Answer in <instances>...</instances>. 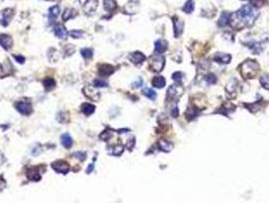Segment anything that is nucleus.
<instances>
[{
	"label": "nucleus",
	"instance_id": "45",
	"mask_svg": "<svg viewBox=\"0 0 269 203\" xmlns=\"http://www.w3.org/2000/svg\"><path fill=\"white\" fill-rule=\"evenodd\" d=\"M93 170H94V165H93V164H91V165L89 166L88 168H87V170H86V173H87V174H90V173H92V171H93Z\"/></svg>",
	"mask_w": 269,
	"mask_h": 203
},
{
	"label": "nucleus",
	"instance_id": "42",
	"mask_svg": "<svg viewBox=\"0 0 269 203\" xmlns=\"http://www.w3.org/2000/svg\"><path fill=\"white\" fill-rule=\"evenodd\" d=\"M5 188H6V181L4 180L3 177L0 176V191H2Z\"/></svg>",
	"mask_w": 269,
	"mask_h": 203
},
{
	"label": "nucleus",
	"instance_id": "17",
	"mask_svg": "<svg viewBox=\"0 0 269 203\" xmlns=\"http://www.w3.org/2000/svg\"><path fill=\"white\" fill-rule=\"evenodd\" d=\"M173 24H174V35H175V37H176V38H178V37L182 34V31H183V22H181V20H179L177 17H174Z\"/></svg>",
	"mask_w": 269,
	"mask_h": 203
},
{
	"label": "nucleus",
	"instance_id": "38",
	"mask_svg": "<svg viewBox=\"0 0 269 203\" xmlns=\"http://www.w3.org/2000/svg\"><path fill=\"white\" fill-rule=\"evenodd\" d=\"M187 117L189 118V120L193 119V118L196 117V110L195 109H189L188 111H187ZM187 118V119H188Z\"/></svg>",
	"mask_w": 269,
	"mask_h": 203
},
{
	"label": "nucleus",
	"instance_id": "33",
	"mask_svg": "<svg viewBox=\"0 0 269 203\" xmlns=\"http://www.w3.org/2000/svg\"><path fill=\"white\" fill-rule=\"evenodd\" d=\"M93 84H94L95 87H107V82L103 79L97 78L93 81Z\"/></svg>",
	"mask_w": 269,
	"mask_h": 203
},
{
	"label": "nucleus",
	"instance_id": "15",
	"mask_svg": "<svg viewBox=\"0 0 269 203\" xmlns=\"http://www.w3.org/2000/svg\"><path fill=\"white\" fill-rule=\"evenodd\" d=\"M130 59L134 64H141L146 60V56L141 52H134L132 55H130Z\"/></svg>",
	"mask_w": 269,
	"mask_h": 203
},
{
	"label": "nucleus",
	"instance_id": "20",
	"mask_svg": "<svg viewBox=\"0 0 269 203\" xmlns=\"http://www.w3.org/2000/svg\"><path fill=\"white\" fill-rule=\"evenodd\" d=\"M54 32H55V35L60 39H65L68 35L66 28H65L63 26H61V24H58V26L55 27Z\"/></svg>",
	"mask_w": 269,
	"mask_h": 203
},
{
	"label": "nucleus",
	"instance_id": "3",
	"mask_svg": "<svg viewBox=\"0 0 269 203\" xmlns=\"http://www.w3.org/2000/svg\"><path fill=\"white\" fill-rule=\"evenodd\" d=\"M164 65H165V58L163 56H161V54L157 53V54L151 56V58H150V68L152 69L153 71H156V72L162 71Z\"/></svg>",
	"mask_w": 269,
	"mask_h": 203
},
{
	"label": "nucleus",
	"instance_id": "2",
	"mask_svg": "<svg viewBox=\"0 0 269 203\" xmlns=\"http://www.w3.org/2000/svg\"><path fill=\"white\" fill-rule=\"evenodd\" d=\"M239 69L244 78H253L259 71V64L255 60H247Z\"/></svg>",
	"mask_w": 269,
	"mask_h": 203
},
{
	"label": "nucleus",
	"instance_id": "28",
	"mask_svg": "<svg viewBox=\"0 0 269 203\" xmlns=\"http://www.w3.org/2000/svg\"><path fill=\"white\" fill-rule=\"evenodd\" d=\"M124 151V146L120 144H116V146H113L111 150H109V153L112 154V156H120Z\"/></svg>",
	"mask_w": 269,
	"mask_h": 203
},
{
	"label": "nucleus",
	"instance_id": "27",
	"mask_svg": "<svg viewBox=\"0 0 269 203\" xmlns=\"http://www.w3.org/2000/svg\"><path fill=\"white\" fill-rule=\"evenodd\" d=\"M75 16H76V11L74 9H72V8H67L63 14V20L64 22H67L68 19L75 17Z\"/></svg>",
	"mask_w": 269,
	"mask_h": 203
},
{
	"label": "nucleus",
	"instance_id": "47",
	"mask_svg": "<svg viewBox=\"0 0 269 203\" xmlns=\"http://www.w3.org/2000/svg\"><path fill=\"white\" fill-rule=\"evenodd\" d=\"M0 1H3V0H0Z\"/></svg>",
	"mask_w": 269,
	"mask_h": 203
},
{
	"label": "nucleus",
	"instance_id": "46",
	"mask_svg": "<svg viewBox=\"0 0 269 203\" xmlns=\"http://www.w3.org/2000/svg\"><path fill=\"white\" fill-rule=\"evenodd\" d=\"M0 69H1V65H0Z\"/></svg>",
	"mask_w": 269,
	"mask_h": 203
},
{
	"label": "nucleus",
	"instance_id": "37",
	"mask_svg": "<svg viewBox=\"0 0 269 203\" xmlns=\"http://www.w3.org/2000/svg\"><path fill=\"white\" fill-rule=\"evenodd\" d=\"M182 76H183V74L181 72H179V71H177V72H174L173 74H172V78H173V80H175V81H177V82H179V81H181L182 80Z\"/></svg>",
	"mask_w": 269,
	"mask_h": 203
},
{
	"label": "nucleus",
	"instance_id": "8",
	"mask_svg": "<svg viewBox=\"0 0 269 203\" xmlns=\"http://www.w3.org/2000/svg\"><path fill=\"white\" fill-rule=\"evenodd\" d=\"M97 6H98V0H86L83 6V10L85 13H92L96 10Z\"/></svg>",
	"mask_w": 269,
	"mask_h": 203
},
{
	"label": "nucleus",
	"instance_id": "25",
	"mask_svg": "<svg viewBox=\"0 0 269 203\" xmlns=\"http://www.w3.org/2000/svg\"><path fill=\"white\" fill-rule=\"evenodd\" d=\"M43 83H44L45 88H46L47 91H51V89H53V88L56 87V81H55V79L51 78V77H48V78L45 79V80L43 81Z\"/></svg>",
	"mask_w": 269,
	"mask_h": 203
},
{
	"label": "nucleus",
	"instance_id": "10",
	"mask_svg": "<svg viewBox=\"0 0 269 203\" xmlns=\"http://www.w3.org/2000/svg\"><path fill=\"white\" fill-rule=\"evenodd\" d=\"M27 178L30 179L31 181H35L38 182L40 180V173L39 171V168H30L26 172Z\"/></svg>",
	"mask_w": 269,
	"mask_h": 203
},
{
	"label": "nucleus",
	"instance_id": "41",
	"mask_svg": "<svg viewBox=\"0 0 269 203\" xmlns=\"http://www.w3.org/2000/svg\"><path fill=\"white\" fill-rule=\"evenodd\" d=\"M132 85H133V87H134V88L142 87V85H143V79H142V77H139V78H138L136 81H134V82Z\"/></svg>",
	"mask_w": 269,
	"mask_h": 203
},
{
	"label": "nucleus",
	"instance_id": "19",
	"mask_svg": "<svg viewBox=\"0 0 269 203\" xmlns=\"http://www.w3.org/2000/svg\"><path fill=\"white\" fill-rule=\"evenodd\" d=\"M230 18H231V14L229 12L224 11L223 13L219 16V27H226L230 23Z\"/></svg>",
	"mask_w": 269,
	"mask_h": 203
},
{
	"label": "nucleus",
	"instance_id": "43",
	"mask_svg": "<svg viewBox=\"0 0 269 203\" xmlns=\"http://www.w3.org/2000/svg\"><path fill=\"white\" fill-rule=\"evenodd\" d=\"M13 58L17 61L18 63H20V64H22V63H24V57H22V56H20V55H13Z\"/></svg>",
	"mask_w": 269,
	"mask_h": 203
},
{
	"label": "nucleus",
	"instance_id": "9",
	"mask_svg": "<svg viewBox=\"0 0 269 203\" xmlns=\"http://www.w3.org/2000/svg\"><path fill=\"white\" fill-rule=\"evenodd\" d=\"M0 45L5 50H9L13 45V40L8 35H0Z\"/></svg>",
	"mask_w": 269,
	"mask_h": 203
},
{
	"label": "nucleus",
	"instance_id": "24",
	"mask_svg": "<svg viewBox=\"0 0 269 203\" xmlns=\"http://www.w3.org/2000/svg\"><path fill=\"white\" fill-rule=\"evenodd\" d=\"M116 2L115 0H104L103 1V7L108 11H113L116 9Z\"/></svg>",
	"mask_w": 269,
	"mask_h": 203
},
{
	"label": "nucleus",
	"instance_id": "4",
	"mask_svg": "<svg viewBox=\"0 0 269 203\" xmlns=\"http://www.w3.org/2000/svg\"><path fill=\"white\" fill-rule=\"evenodd\" d=\"M15 108L17 109V111L19 113L23 114V115H30L32 112V107L30 102H26V101L17 102V103L15 104Z\"/></svg>",
	"mask_w": 269,
	"mask_h": 203
},
{
	"label": "nucleus",
	"instance_id": "34",
	"mask_svg": "<svg viewBox=\"0 0 269 203\" xmlns=\"http://www.w3.org/2000/svg\"><path fill=\"white\" fill-rule=\"evenodd\" d=\"M111 133H112V131H111V129H106L104 132L101 133L100 138H101V139H102V140H108L109 138L111 137Z\"/></svg>",
	"mask_w": 269,
	"mask_h": 203
},
{
	"label": "nucleus",
	"instance_id": "12",
	"mask_svg": "<svg viewBox=\"0 0 269 203\" xmlns=\"http://www.w3.org/2000/svg\"><path fill=\"white\" fill-rule=\"evenodd\" d=\"M167 47H168V44H167L165 40L160 39V40H157L156 42H155V51L159 53V54L164 53L167 50Z\"/></svg>",
	"mask_w": 269,
	"mask_h": 203
},
{
	"label": "nucleus",
	"instance_id": "30",
	"mask_svg": "<svg viewBox=\"0 0 269 203\" xmlns=\"http://www.w3.org/2000/svg\"><path fill=\"white\" fill-rule=\"evenodd\" d=\"M194 9V1L193 0H188L186 2V4L183 7V10H184L186 13H191Z\"/></svg>",
	"mask_w": 269,
	"mask_h": 203
},
{
	"label": "nucleus",
	"instance_id": "6",
	"mask_svg": "<svg viewBox=\"0 0 269 203\" xmlns=\"http://www.w3.org/2000/svg\"><path fill=\"white\" fill-rule=\"evenodd\" d=\"M182 92H183V87H180V85L174 84V85H171V87L168 88V91H167V96L172 100H177L178 97L182 95Z\"/></svg>",
	"mask_w": 269,
	"mask_h": 203
},
{
	"label": "nucleus",
	"instance_id": "13",
	"mask_svg": "<svg viewBox=\"0 0 269 203\" xmlns=\"http://www.w3.org/2000/svg\"><path fill=\"white\" fill-rule=\"evenodd\" d=\"M138 8H139V4L137 1H130L127 5L125 6L124 8V11L125 13H128V14H134L136 13V12L138 11Z\"/></svg>",
	"mask_w": 269,
	"mask_h": 203
},
{
	"label": "nucleus",
	"instance_id": "31",
	"mask_svg": "<svg viewBox=\"0 0 269 203\" xmlns=\"http://www.w3.org/2000/svg\"><path fill=\"white\" fill-rule=\"evenodd\" d=\"M81 55L83 56L84 59H91L92 58V50L91 49H88V48H84L81 50Z\"/></svg>",
	"mask_w": 269,
	"mask_h": 203
},
{
	"label": "nucleus",
	"instance_id": "29",
	"mask_svg": "<svg viewBox=\"0 0 269 203\" xmlns=\"http://www.w3.org/2000/svg\"><path fill=\"white\" fill-rule=\"evenodd\" d=\"M143 93H144V96H146L147 97H149L151 100H155L157 97L156 92H155L152 88H149V87H146L143 89Z\"/></svg>",
	"mask_w": 269,
	"mask_h": 203
},
{
	"label": "nucleus",
	"instance_id": "11",
	"mask_svg": "<svg viewBox=\"0 0 269 203\" xmlns=\"http://www.w3.org/2000/svg\"><path fill=\"white\" fill-rule=\"evenodd\" d=\"M83 92L85 93V96L88 97L89 99L92 100V101H97L99 99V92L95 91L93 87H86L83 88Z\"/></svg>",
	"mask_w": 269,
	"mask_h": 203
},
{
	"label": "nucleus",
	"instance_id": "40",
	"mask_svg": "<svg viewBox=\"0 0 269 203\" xmlns=\"http://www.w3.org/2000/svg\"><path fill=\"white\" fill-rule=\"evenodd\" d=\"M261 83L264 88L269 89V77L268 76H263L261 78Z\"/></svg>",
	"mask_w": 269,
	"mask_h": 203
},
{
	"label": "nucleus",
	"instance_id": "36",
	"mask_svg": "<svg viewBox=\"0 0 269 203\" xmlns=\"http://www.w3.org/2000/svg\"><path fill=\"white\" fill-rule=\"evenodd\" d=\"M70 36L74 39H79V38H83L84 32L82 31H72L70 32Z\"/></svg>",
	"mask_w": 269,
	"mask_h": 203
},
{
	"label": "nucleus",
	"instance_id": "32",
	"mask_svg": "<svg viewBox=\"0 0 269 203\" xmlns=\"http://www.w3.org/2000/svg\"><path fill=\"white\" fill-rule=\"evenodd\" d=\"M237 84H238V81L236 80L235 78H233L231 80L230 84H228V87H227V91L229 92H234L237 88Z\"/></svg>",
	"mask_w": 269,
	"mask_h": 203
},
{
	"label": "nucleus",
	"instance_id": "35",
	"mask_svg": "<svg viewBox=\"0 0 269 203\" xmlns=\"http://www.w3.org/2000/svg\"><path fill=\"white\" fill-rule=\"evenodd\" d=\"M205 81L209 84H214L217 82V77H215V75L213 74V73H210V74L205 76Z\"/></svg>",
	"mask_w": 269,
	"mask_h": 203
},
{
	"label": "nucleus",
	"instance_id": "16",
	"mask_svg": "<svg viewBox=\"0 0 269 203\" xmlns=\"http://www.w3.org/2000/svg\"><path fill=\"white\" fill-rule=\"evenodd\" d=\"M214 60L215 62L219 63H223V64H227L231 61V56L225 54V53H218L214 56Z\"/></svg>",
	"mask_w": 269,
	"mask_h": 203
},
{
	"label": "nucleus",
	"instance_id": "39",
	"mask_svg": "<svg viewBox=\"0 0 269 203\" xmlns=\"http://www.w3.org/2000/svg\"><path fill=\"white\" fill-rule=\"evenodd\" d=\"M73 156H75L76 158H78V160L84 161L85 158H86V153L82 152V151H78V152H75L74 154H73Z\"/></svg>",
	"mask_w": 269,
	"mask_h": 203
},
{
	"label": "nucleus",
	"instance_id": "23",
	"mask_svg": "<svg viewBox=\"0 0 269 203\" xmlns=\"http://www.w3.org/2000/svg\"><path fill=\"white\" fill-rule=\"evenodd\" d=\"M152 83H153V85H154L155 87L162 88V87L165 85L166 80H165V78H164L163 76H156V77H155V78L153 79Z\"/></svg>",
	"mask_w": 269,
	"mask_h": 203
},
{
	"label": "nucleus",
	"instance_id": "5",
	"mask_svg": "<svg viewBox=\"0 0 269 203\" xmlns=\"http://www.w3.org/2000/svg\"><path fill=\"white\" fill-rule=\"evenodd\" d=\"M53 170H55L57 173L60 174H67L70 170V166L65 161H56L52 164Z\"/></svg>",
	"mask_w": 269,
	"mask_h": 203
},
{
	"label": "nucleus",
	"instance_id": "18",
	"mask_svg": "<svg viewBox=\"0 0 269 203\" xmlns=\"http://www.w3.org/2000/svg\"><path fill=\"white\" fill-rule=\"evenodd\" d=\"M95 111V106L92 104H83L81 106V112H82L84 115L86 116H90L91 114H93Z\"/></svg>",
	"mask_w": 269,
	"mask_h": 203
},
{
	"label": "nucleus",
	"instance_id": "7",
	"mask_svg": "<svg viewBox=\"0 0 269 203\" xmlns=\"http://www.w3.org/2000/svg\"><path fill=\"white\" fill-rule=\"evenodd\" d=\"M13 9L12 8H6L2 11V16H1V19H0V22L3 27H7L9 24L10 19L12 18L13 16Z\"/></svg>",
	"mask_w": 269,
	"mask_h": 203
},
{
	"label": "nucleus",
	"instance_id": "14",
	"mask_svg": "<svg viewBox=\"0 0 269 203\" xmlns=\"http://www.w3.org/2000/svg\"><path fill=\"white\" fill-rule=\"evenodd\" d=\"M115 72V67L108 64H102L99 66V74L102 76H108Z\"/></svg>",
	"mask_w": 269,
	"mask_h": 203
},
{
	"label": "nucleus",
	"instance_id": "21",
	"mask_svg": "<svg viewBox=\"0 0 269 203\" xmlns=\"http://www.w3.org/2000/svg\"><path fill=\"white\" fill-rule=\"evenodd\" d=\"M61 142H62L63 146H65L66 148H70L73 144V140H72L71 136L67 133H65L61 136Z\"/></svg>",
	"mask_w": 269,
	"mask_h": 203
},
{
	"label": "nucleus",
	"instance_id": "44",
	"mask_svg": "<svg viewBox=\"0 0 269 203\" xmlns=\"http://www.w3.org/2000/svg\"><path fill=\"white\" fill-rule=\"evenodd\" d=\"M171 115H172L173 117H175V118L178 116V108H177V106H175L174 109L171 111Z\"/></svg>",
	"mask_w": 269,
	"mask_h": 203
},
{
	"label": "nucleus",
	"instance_id": "1",
	"mask_svg": "<svg viewBox=\"0 0 269 203\" xmlns=\"http://www.w3.org/2000/svg\"><path fill=\"white\" fill-rule=\"evenodd\" d=\"M258 16V12L255 9L253 5H245L241 7V9L238 10L236 13L231 14V18H230V22L231 24H233L235 22H237V26L235 27L239 28V23L241 22V27L244 26L250 27L255 22V19L257 18Z\"/></svg>",
	"mask_w": 269,
	"mask_h": 203
},
{
	"label": "nucleus",
	"instance_id": "22",
	"mask_svg": "<svg viewBox=\"0 0 269 203\" xmlns=\"http://www.w3.org/2000/svg\"><path fill=\"white\" fill-rule=\"evenodd\" d=\"M159 148H160L162 151H165V152H169L171 149L173 148V145L172 143H170L168 141H165V140H160L158 143Z\"/></svg>",
	"mask_w": 269,
	"mask_h": 203
},
{
	"label": "nucleus",
	"instance_id": "26",
	"mask_svg": "<svg viewBox=\"0 0 269 203\" xmlns=\"http://www.w3.org/2000/svg\"><path fill=\"white\" fill-rule=\"evenodd\" d=\"M60 13V7L59 6H53L49 9V16H50L51 20L53 22V19H55L58 17V15Z\"/></svg>",
	"mask_w": 269,
	"mask_h": 203
}]
</instances>
